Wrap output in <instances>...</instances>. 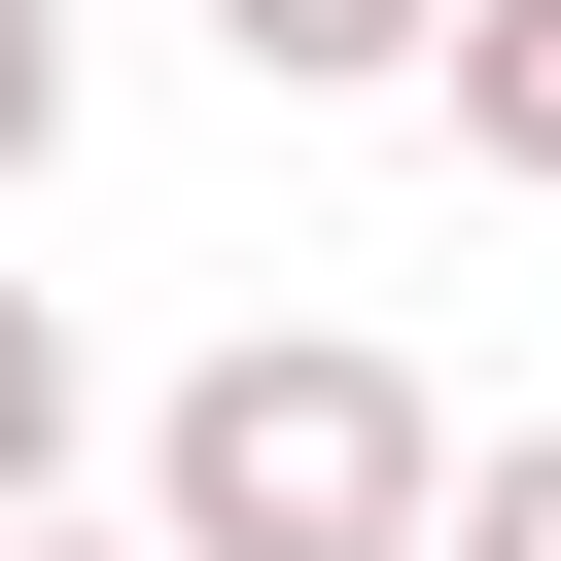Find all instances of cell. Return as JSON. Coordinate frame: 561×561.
Listing matches in <instances>:
<instances>
[{
    "mask_svg": "<svg viewBox=\"0 0 561 561\" xmlns=\"http://www.w3.org/2000/svg\"><path fill=\"white\" fill-rule=\"evenodd\" d=\"M70 175V0H0V210Z\"/></svg>",
    "mask_w": 561,
    "mask_h": 561,
    "instance_id": "5b68a950",
    "label": "cell"
},
{
    "mask_svg": "<svg viewBox=\"0 0 561 561\" xmlns=\"http://www.w3.org/2000/svg\"><path fill=\"white\" fill-rule=\"evenodd\" d=\"M456 561H561V421H491V456H456Z\"/></svg>",
    "mask_w": 561,
    "mask_h": 561,
    "instance_id": "8992f818",
    "label": "cell"
},
{
    "mask_svg": "<svg viewBox=\"0 0 561 561\" xmlns=\"http://www.w3.org/2000/svg\"><path fill=\"white\" fill-rule=\"evenodd\" d=\"M421 105H456L491 175H561V0H456V70H421Z\"/></svg>",
    "mask_w": 561,
    "mask_h": 561,
    "instance_id": "277c9868",
    "label": "cell"
},
{
    "mask_svg": "<svg viewBox=\"0 0 561 561\" xmlns=\"http://www.w3.org/2000/svg\"><path fill=\"white\" fill-rule=\"evenodd\" d=\"M70 421H105V351H70L35 280H0V526H70Z\"/></svg>",
    "mask_w": 561,
    "mask_h": 561,
    "instance_id": "3957f363",
    "label": "cell"
},
{
    "mask_svg": "<svg viewBox=\"0 0 561 561\" xmlns=\"http://www.w3.org/2000/svg\"><path fill=\"white\" fill-rule=\"evenodd\" d=\"M140 526H175V561H456V421H421L351 316H245V351H175Z\"/></svg>",
    "mask_w": 561,
    "mask_h": 561,
    "instance_id": "6da1fadb",
    "label": "cell"
},
{
    "mask_svg": "<svg viewBox=\"0 0 561 561\" xmlns=\"http://www.w3.org/2000/svg\"><path fill=\"white\" fill-rule=\"evenodd\" d=\"M0 561H175V526H0Z\"/></svg>",
    "mask_w": 561,
    "mask_h": 561,
    "instance_id": "52a82bcc",
    "label": "cell"
},
{
    "mask_svg": "<svg viewBox=\"0 0 561 561\" xmlns=\"http://www.w3.org/2000/svg\"><path fill=\"white\" fill-rule=\"evenodd\" d=\"M210 70H245V105H421L456 0H210Z\"/></svg>",
    "mask_w": 561,
    "mask_h": 561,
    "instance_id": "7a4b0ae2",
    "label": "cell"
}]
</instances>
